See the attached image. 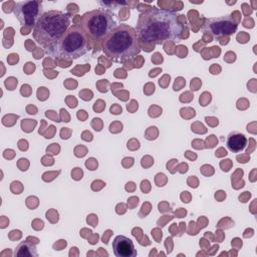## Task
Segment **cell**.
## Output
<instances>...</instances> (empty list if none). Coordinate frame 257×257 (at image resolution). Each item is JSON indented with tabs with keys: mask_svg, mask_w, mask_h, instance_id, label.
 Segmentation results:
<instances>
[{
	"mask_svg": "<svg viewBox=\"0 0 257 257\" xmlns=\"http://www.w3.org/2000/svg\"><path fill=\"white\" fill-rule=\"evenodd\" d=\"M179 14L172 10L153 7L140 15L137 35L144 44H163L179 40L184 27Z\"/></svg>",
	"mask_w": 257,
	"mask_h": 257,
	"instance_id": "cell-1",
	"label": "cell"
},
{
	"mask_svg": "<svg viewBox=\"0 0 257 257\" xmlns=\"http://www.w3.org/2000/svg\"><path fill=\"white\" fill-rule=\"evenodd\" d=\"M101 49L113 61L134 59L141 52L137 31L127 24L117 25L102 40Z\"/></svg>",
	"mask_w": 257,
	"mask_h": 257,
	"instance_id": "cell-2",
	"label": "cell"
},
{
	"mask_svg": "<svg viewBox=\"0 0 257 257\" xmlns=\"http://www.w3.org/2000/svg\"><path fill=\"white\" fill-rule=\"evenodd\" d=\"M70 27V16L57 10L44 12L33 28L35 41L44 49L57 42Z\"/></svg>",
	"mask_w": 257,
	"mask_h": 257,
	"instance_id": "cell-3",
	"label": "cell"
},
{
	"mask_svg": "<svg viewBox=\"0 0 257 257\" xmlns=\"http://www.w3.org/2000/svg\"><path fill=\"white\" fill-rule=\"evenodd\" d=\"M88 36L80 25H71L63 36L45 51L56 59H76L88 51Z\"/></svg>",
	"mask_w": 257,
	"mask_h": 257,
	"instance_id": "cell-4",
	"label": "cell"
},
{
	"mask_svg": "<svg viewBox=\"0 0 257 257\" xmlns=\"http://www.w3.org/2000/svg\"><path fill=\"white\" fill-rule=\"evenodd\" d=\"M116 26L110 13L98 9L84 13L80 19V27L93 41L103 40Z\"/></svg>",
	"mask_w": 257,
	"mask_h": 257,
	"instance_id": "cell-5",
	"label": "cell"
},
{
	"mask_svg": "<svg viewBox=\"0 0 257 257\" xmlns=\"http://www.w3.org/2000/svg\"><path fill=\"white\" fill-rule=\"evenodd\" d=\"M238 28L237 21L230 15H224L213 18H205L203 23L204 32L214 36H229L236 32Z\"/></svg>",
	"mask_w": 257,
	"mask_h": 257,
	"instance_id": "cell-6",
	"label": "cell"
},
{
	"mask_svg": "<svg viewBox=\"0 0 257 257\" xmlns=\"http://www.w3.org/2000/svg\"><path fill=\"white\" fill-rule=\"evenodd\" d=\"M13 13L21 25L34 27L42 13V3L40 1L17 2L13 8Z\"/></svg>",
	"mask_w": 257,
	"mask_h": 257,
	"instance_id": "cell-7",
	"label": "cell"
},
{
	"mask_svg": "<svg viewBox=\"0 0 257 257\" xmlns=\"http://www.w3.org/2000/svg\"><path fill=\"white\" fill-rule=\"evenodd\" d=\"M112 250L116 257L137 256V250L135 249L133 241L123 235H118L113 239Z\"/></svg>",
	"mask_w": 257,
	"mask_h": 257,
	"instance_id": "cell-8",
	"label": "cell"
},
{
	"mask_svg": "<svg viewBox=\"0 0 257 257\" xmlns=\"http://www.w3.org/2000/svg\"><path fill=\"white\" fill-rule=\"evenodd\" d=\"M247 146L246 137L239 132H232L227 138V148L233 153L243 151Z\"/></svg>",
	"mask_w": 257,
	"mask_h": 257,
	"instance_id": "cell-9",
	"label": "cell"
},
{
	"mask_svg": "<svg viewBox=\"0 0 257 257\" xmlns=\"http://www.w3.org/2000/svg\"><path fill=\"white\" fill-rule=\"evenodd\" d=\"M14 255L18 257H37L38 253L34 244L28 241H22L15 249Z\"/></svg>",
	"mask_w": 257,
	"mask_h": 257,
	"instance_id": "cell-10",
	"label": "cell"
}]
</instances>
